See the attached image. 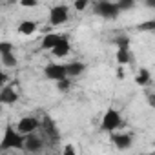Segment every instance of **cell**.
Here are the masks:
<instances>
[{
    "instance_id": "cell-1",
    "label": "cell",
    "mask_w": 155,
    "mask_h": 155,
    "mask_svg": "<svg viewBox=\"0 0 155 155\" xmlns=\"http://www.w3.org/2000/svg\"><path fill=\"white\" fill-rule=\"evenodd\" d=\"M0 150H24V135L11 126L6 128L2 142H0Z\"/></svg>"
},
{
    "instance_id": "cell-2",
    "label": "cell",
    "mask_w": 155,
    "mask_h": 155,
    "mask_svg": "<svg viewBox=\"0 0 155 155\" xmlns=\"http://www.w3.org/2000/svg\"><path fill=\"white\" fill-rule=\"evenodd\" d=\"M95 13L102 18H117L120 9L117 6V2H108V0H102V2H97L95 4Z\"/></svg>"
},
{
    "instance_id": "cell-3",
    "label": "cell",
    "mask_w": 155,
    "mask_h": 155,
    "mask_svg": "<svg viewBox=\"0 0 155 155\" xmlns=\"http://www.w3.org/2000/svg\"><path fill=\"white\" fill-rule=\"evenodd\" d=\"M38 128L44 131V135L49 139V140H53V142H57L58 139H60V133H58V128H57V124H55V120L51 119V117H42V120H40V124H38Z\"/></svg>"
},
{
    "instance_id": "cell-4",
    "label": "cell",
    "mask_w": 155,
    "mask_h": 155,
    "mask_svg": "<svg viewBox=\"0 0 155 155\" xmlns=\"http://www.w3.org/2000/svg\"><path fill=\"white\" fill-rule=\"evenodd\" d=\"M120 126V115H119V111L117 110H108L106 113H104V117H102V130L104 131H113V130H117Z\"/></svg>"
},
{
    "instance_id": "cell-5",
    "label": "cell",
    "mask_w": 155,
    "mask_h": 155,
    "mask_svg": "<svg viewBox=\"0 0 155 155\" xmlns=\"http://www.w3.org/2000/svg\"><path fill=\"white\" fill-rule=\"evenodd\" d=\"M38 124L40 120L35 119V117H22L18 122H17V131H20L22 135H28V133H33L35 130H38Z\"/></svg>"
},
{
    "instance_id": "cell-6",
    "label": "cell",
    "mask_w": 155,
    "mask_h": 155,
    "mask_svg": "<svg viewBox=\"0 0 155 155\" xmlns=\"http://www.w3.org/2000/svg\"><path fill=\"white\" fill-rule=\"evenodd\" d=\"M42 148H44V140H42L38 135H35V131L24 135V150H26V151L37 153V151H40Z\"/></svg>"
},
{
    "instance_id": "cell-7",
    "label": "cell",
    "mask_w": 155,
    "mask_h": 155,
    "mask_svg": "<svg viewBox=\"0 0 155 155\" xmlns=\"http://www.w3.org/2000/svg\"><path fill=\"white\" fill-rule=\"evenodd\" d=\"M44 73H46V77H48L49 81H60V79H64V77H68L64 64H55V62L48 64L46 69H44Z\"/></svg>"
},
{
    "instance_id": "cell-8",
    "label": "cell",
    "mask_w": 155,
    "mask_h": 155,
    "mask_svg": "<svg viewBox=\"0 0 155 155\" xmlns=\"http://www.w3.org/2000/svg\"><path fill=\"white\" fill-rule=\"evenodd\" d=\"M68 20V6H55L49 13V24L60 26Z\"/></svg>"
},
{
    "instance_id": "cell-9",
    "label": "cell",
    "mask_w": 155,
    "mask_h": 155,
    "mask_svg": "<svg viewBox=\"0 0 155 155\" xmlns=\"http://www.w3.org/2000/svg\"><path fill=\"white\" fill-rule=\"evenodd\" d=\"M69 49H71V46H69V40H68L64 35H62V38H60V40H58V42H57V44L51 48L53 55H55V57H58V58H60V57H66V55L69 53Z\"/></svg>"
},
{
    "instance_id": "cell-10",
    "label": "cell",
    "mask_w": 155,
    "mask_h": 155,
    "mask_svg": "<svg viewBox=\"0 0 155 155\" xmlns=\"http://www.w3.org/2000/svg\"><path fill=\"white\" fill-rule=\"evenodd\" d=\"M17 101H18V93L11 86H8L0 91V104H15Z\"/></svg>"
},
{
    "instance_id": "cell-11",
    "label": "cell",
    "mask_w": 155,
    "mask_h": 155,
    "mask_svg": "<svg viewBox=\"0 0 155 155\" xmlns=\"http://www.w3.org/2000/svg\"><path fill=\"white\" fill-rule=\"evenodd\" d=\"M111 140H113V144L119 150H126V148L131 146V137L126 135V133H113L111 135Z\"/></svg>"
},
{
    "instance_id": "cell-12",
    "label": "cell",
    "mask_w": 155,
    "mask_h": 155,
    "mask_svg": "<svg viewBox=\"0 0 155 155\" xmlns=\"http://www.w3.org/2000/svg\"><path fill=\"white\" fill-rule=\"evenodd\" d=\"M64 68H66V75L68 77H79L86 69V66L82 62H69V64H64Z\"/></svg>"
},
{
    "instance_id": "cell-13",
    "label": "cell",
    "mask_w": 155,
    "mask_h": 155,
    "mask_svg": "<svg viewBox=\"0 0 155 155\" xmlns=\"http://www.w3.org/2000/svg\"><path fill=\"white\" fill-rule=\"evenodd\" d=\"M60 38H62V35H58V33H48V35L42 38V49H49V51H51V48H53Z\"/></svg>"
},
{
    "instance_id": "cell-14",
    "label": "cell",
    "mask_w": 155,
    "mask_h": 155,
    "mask_svg": "<svg viewBox=\"0 0 155 155\" xmlns=\"http://www.w3.org/2000/svg\"><path fill=\"white\" fill-rule=\"evenodd\" d=\"M37 31V24L33 20H22L18 24V33L20 35H33Z\"/></svg>"
},
{
    "instance_id": "cell-15",
    "label": "cell",
    "mask_w": 155,
    "mask_h": 155,
    "mask_svg": "<svg viewBox=\"0 0 155 155\" xmlns=\"http://www.w3.org/2000/svg\"><path fill=\"white\" fill-rule=\"evenodd\" d=\"M130 49L128 48H119L117 49V62L120 64V66H126V64H130Z\"/></svg>"
},
{
    "instance_id": "cell-16",
    "label": "cell",
    "mask_w": 155,
    "mask_h": 155,
    "mask_svg": "<svg viewBox=\"0 0 155 155\" xmlns=\"http://www.w3.org/2000/svg\"><path fill=\"white\" fill-rule=\"evenodd\" d=\"M0 57H2V64H4L6 68H15V66H17V57L13 55V51H9V53H2Z\"/></svg>"
},
{
    "instance_id": "cell-17",
    "label": "cell",
    "mask_w": 155,
    "mask_h": 155,
    "mask_svg": "<svg viewBox=\"0 0 155 155\" xmlns=\"http://www.w3.org/2000/svg\"><path fill=\"white\" fill-rule=\"evenodd\" d=\"M135 82H137L139 86H146V84H150V71H148V69H140V73L135 77Z\"/></svg>"
},
{
    "instance_id": "cell-18",
    "label": "cell",
    "mask_w": 155,
    "mask_h": 155,
    "mask_svg": "<svg viewBox=\"0 0 155 155\" xmlns=\"http://www.w3.org/2000/svg\"><path fill=\"white\" fill-rule=\"evenodd\" d=\"M69 86H71V82H69V77H64V79L57 81V88H58L60 91H68V90H69Z\"/></svg>"
},
{
    "instance_id": "cell-19",
    "label": "cell",
    "mask_w": 155,
    "mask_h": 155,
    "mask_svg": "<svg viewBox=\"0 0 155 155\" xmlns=\"http://www.w3.org/2000/svg\"><path fill=\"white\" fill-rule=\"evenodd\" d=\"M117 6H119L120 11H126V9H131L135 6V0H119Z\"/></svg>"
},
{
    "instance_id": "cell-20",
    "label": "cell",
    "mask_w": 155,
    "mask_h": 155,
    "mask_svg": "<svg viewBox=\"0 0 155 155\" xmlns=\"http://www.w3.org/2000/svg\"><path fill=\"white\" fill-rule=\"evenodd\" d=\"M139 29H140V31H153V29H155V20H146V22H142V24L139 26Z\"/></svg>"
},
{
    "instance_id": "cell-21",
    "label": "cell",
    "mask_w": 155,
    "mask_h": 155,
    "mask_svg": "<svg viewBox=\"0 0 155 155\" xmlns=\"http://www.w3.org/2000/svg\"><path fill=\"white\" fill-rule=\"evenodd\" d=\"M88 4H90V0H75V9L77 11H82V9H86L88 8Z\"/></svg>"
},
{
    "instance_id": "cell-22",
    "label": "cell",
    "mask_w": 155,
    "mask_h": 155,
    "mask_svg": "<svg viewBox=\"0 0 155 155\" xmlns=\"http://www.w3.org/2000/svg\"><path fill=\"white\" fill-rule=\"evenodd\" d=\"M9 51H13V44L11 42H0V55L9 53Z\"/></svg>"
},
{
    "instance_id": "cell-23",
    "label": "cell",
    "mask_w": 155,
    "mask_h": 155,
    "mask_svg": "<svg viewBox=\"0 0 155 155\" xmlns=\"http://www.w3.org/2000/svg\"><path fill=\"white\" fill-rule=\"evenodd\" d=\"M22 8H35L38 6V0H18Z\"/></svg>"
},
{
    "instance_id": "cell-24",
    "label": "cell",
    "mask_w": 155,
    "mask_h": 155,
    "mask_svg": "<svg viewBox=\"0 0 155 155\" xmlns=\"http://www.w3.org/2000/svg\"><path fill=\"white\" fill-rule=\"evenodd\" d=\"M115 44H117L119 48H128V46H130V40H128L126 37H119V38L115 40Z\"/></svg>"
},
{
    "instance_id": "cell-25",
    "label": "cell",
    "mask_w": 155,
    "mask_h": 155,
    "mask_svg": "<svg viewBox=\"0 0 155 155\" xmlns=\"http://www.w3.org/2000/svg\"><path fill=\"white\" fill-rule=\"evenodd\" d=\"M64 153H66V155H68V153L73 155V153H75V148H73L71 144H68V146H64Z\"/></svg>"
},
{
    "instance_id": "cell-26",
    "label": "cell",
    "mask_w": 155,
    "mask_h": 155,
    "mask_svg": "<svg viewBox=\"0 0 155 155\" xmlns=\"http://www.w3.org/2000/svg\"><path fill=\"white\" fill-rule=\"evenodd\" d=\"M8 81V77H6V73L4 71H0V86H4V82Z\"/></svg>"
},
{
    "instance_id": "cell-27",
    "label": "cell",
    "mask_w": 155,
    "mask_h": 155,
    "mask_svg": "<svg viewBox=\"0 0 155 155\" xmlns=\"http://www.w3.org/2000/svg\"><path fill=\"white\" fill-rule=\"evenodd\" d=\"M146 6L148 8H155V0H146Z\"/></svg>"
},
{
    "instance_id": "cell-28",
    "label": "cell",
    "mask_w": 155,
    "mask_h": 155,
    "mask_svg": "<svg viewBox=\"0 0 155 155\" xmlns=\"http://www.w3.org/2000/svg\"><path fill=\"white\" fill-rule=\"evenodd\" d=\"M0 115H2V104H0Z\"/></svg>"
},
{
    "instance_id": "cell-29",
    "label": "cell",
    "mask_w": 155,
    "mask_h": 155,
    "mask_svg": "<svg viewBox=\"0 0 155 155\" xmlns=\"http://www.w3.org/2000/svg\"><path fill=\"white\" fill-rule=\"evenodd\" d=\"M11 2H17V0H11Z\"/></svg>"
}]
</instances>
